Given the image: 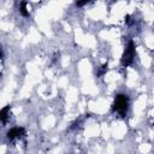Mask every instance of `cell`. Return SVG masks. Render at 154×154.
Returning a JSON list of instances; mask_svg holds the SVG:
<instances>
[{
    "instance_id": "obj_2",
    "label": "cell",
    "mask_w": 154,
    "mask_h": 154,
    "mask_svg": "<svg viewBox=\"0 0 154 154\" xmlns=\"http://www.w3.org/2000/svg\"><path fill=\"white\" fill-rule=\"evenodd\" d=\"M134 57H135V45L132 41L129 42L128 47L125 48L124 53H123V57H122V65L123 66H129L132 60H134Z\"/></svg>"
},
{
    "instance_id": "obj_5",
    "label": "cell",
    "mask_w": 154,
    "mask_h": 154,
    "mask_svg": "<svg viewBox=\"0 0 154 154\" xmlns=\"http://www.w3.org/2000/svg\"><path fill=\"white\" fill-rule=\"evenodd\" d=\"M26 2H22L20 4V13L23 14V16H29V12L26 11Z\"/></svg>"
},
{
    "instance_id": "obj_1",
    "label": "cell",
    "mask_w": 154,
    "mask_h": 154,
    "mask_svg": "<svg viewBox=\"0 0 154 154\" xmlns=\"http://www.w3.org/2000/svg\"><path fill=\"white\" fill-rule=\"evenodd\" d=\"M128 105H129V99L126 95L124 94H119L116 96L114 100V105H113V109L117 111L120 116H124L128 111Z\"/></svg>"
},
{
    "instance_id": "obj_3",
    "label": "cell",
    "mask_w": 154,
    "mask_h": 154,
    "mask_svg": "<svg viewBox=\"0 0 154 154\" xmlns=\"http://www.w3.org/2000/svg\"><path fill=\"white\" fill-rule=\"evenodd\" d=\"M24 135V129L23 128H13V129H11L8 132H7V137L10 138V140H13V138H16V137H20V136H23Z\"/></svg>"
},
{
    "instance_id": "obj_4",
    "label": "cell",
    "mask_w": 154,
    "mask_h": 154,
    "mask_svg": "<svg viewBox=\"0 0 154 154\" xmlns=\"http://www.w3.org/2000/svg\"><path fill=\"white\" fill-rule=\"evenodd\" d=\"M10 111V107L7 106V107H4L2 109H1V116H0V118H1V122L2 123H6V118H7V112Z\"/></svg>"
}]
</instances>
